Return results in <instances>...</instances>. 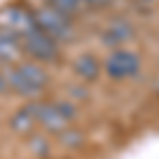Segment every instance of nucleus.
<instances>
[{
	"mask_svg": "<svg viewBox=\"0 0 159 159\" xmlns=\"http://www.w3.org/2000/svg\"><path fill=\"white\" fill-rule=\"evenodd\" d=\"M45 2H49L51 7H55L57 11H61L64 15H68L72 19L87 9V4L83 0H45Z\"/></svg>",
	"mask_w": 159,
	"mask_h": 159,
	"instance_id": "nucleus-11",
	"label": "nucleus"
},
{
	"mask_svg": "<svg viewBox=\"0 0 159 159\" xmlns=\"http://www.w3.org/2000/svg\"><path fill=\"white\" fill-rule=\"evenodd\" d=\"M4 91H9V85H7V70H4L2 64H0V93H4Z\"/></svg>",
	"mask_w": 159,
	"mask_h": 159,
	"instance_id": "nucleus-13",
	"label": "nucleus"
},
{
	"mask_svg": "<svg viewBox=\"0 0 159 159\" xmlns=\"http://www.w3.org/2000/svg\"><path fill=\"white\" fill-rule=\"evenodd\" d=\"M24 60V47L17 38L0 30V64H19Z\"/></svg>",
	"mask_w": 159,
	"mask_h": 159,
	"instance_id": "nucleus-7",
	"label": "nucleus"
},
{
	"mask_svg": "<svg viewBox=\"0 0 159 159\" xmlns=\"http://www.w3.org/2000/svg\"><path fill=\"white\" fill-rule=\"evenodd\" d=\"M34 28H36L34 15L25 4L13 2V4H7L4 9H0V30L13 34L17 40H21L25 34H30Z\"/></svg>",
	"mask_w": 159,
	"mask_h": 159,
	"instance_id": "nucleus-4",
	"label": "nucleus"
},
{
	"mask_svg": "<svg viewBox=\"0 0 159 159\" xmlns=\"http://www.w3.org/2000/svg\"><path fill=\"white\" fill-rule=\"evenodd\" d=\"M19 43L24 47V53H28L36 61H55L60 57V43H55L51 36H47L38 25L30 34H25Z\"/></svg>",
	"mask_w": 159,
	"mask_h": 159,
	"instance_id": "nucleus-5",
	"label": "nucleus"
},
{
	"mask_svg": "<svg viewBox=\"0 0 159 159\" xmlns=\"http://www.w3.org/2000/svg\"><path fill=\"white\" fill-rule=\"evenodd\" d=\"M34 125H36V102L25 104L24 108H19L11 119V127L17 134H28Z\"/></svg>",
	"mask_w": 159,
	"mask_h": 159,
	"instance_id": "nucleus-9",
	"label": "nucleus"
},
{
	"mask_svg": "<svg viewBox=\"0 0 159 159\" xmlns=\"http://www.w3.org/2000/svg\"><path fill=\"white\" fill-rule=\"evenodd\" d=\"M76 117V108L68 100H57V102H36V123L43 125L47 132L60 134L66 129L72 119Z\"/></svg>",
	"mask_w": 159,
	"mask_h": 159,
	"instance_id": "nucleus-3",
	"label": "nucleus"
},
{
	"mask_svg": "<svg viewBox=\"0 0 159 159\" xmlns=\"http://www.w3.org/2000/svg\"><path fill=\"white\" fill-rule=\"evenodd\" d=\"M60 142L64 147H79L81 142H83V136L79 134V132H74V129H61L60 132Z\"/></svg>",
	"mask_w": 159,
	"mask_h": 159,
	"instance_id": "nucleus-12",
	"label": "nucleus"
},
{
	"mask_svg": "<svg viewBox=\"0 0 159 159\" xmlns=\"http://www.w3.org/2000/svg\"><path fill=\"white\" fill-rule=\"evenodd\" d=\"M47 79L49 76L45 72V68L34 61H19L15 64V68L7 70L9 91H15L17 96H24V98L40 93L47 85Z\"/></svg>",
	"mask_w": 159,
	"mask_h": 159,
	"instance_id": "nucleus-2",
	"label": "nucleus"
},
{
	"mask_svg": "<svg viewBox=\"0 0 159 159\" xmlns=\"http://www.w3.org/2000/svg\"><path fill=\"white\" fill-rule=\"evenodd\" d=\"M132 36H134V30H132V25L127 21H115V24H110L104 30L102 43L108 45V47H119L123 43H127Z\"/></svg>",
	"mask_w": 159,
	"mask_h": 159,
	"instance_id": "nucleus-8",
	"label": "nucleus"
},
{
	"mask_svg": "<svg viewBox=\"0 0 159 159\" xmlns=\"http://www.w3.org/2000/svg\"><path fill=\"white\" fill-rule=\"evenodd\" d=\"M83 2L87 4V9H89V7H91V9H100V7H106L110 0H83Z\"/></svg>",
	"mask_w": 159,
	"mask_h": 159,
	"instance_id": "nucleus-14",
	"label": "nucleus"
},
{
	"mask_svg": "<svg viewBox=\"0 0 159 159\" xmlns=\"http://www.w3.org/2000/svg\"><path fill=\"white\" fill-rule=\"evenodd\" d=\"M32 15H34V21L36 25L47 34L51 36L55 43H70L74 38V24H72V17L64 15L61 11H57L55 7H51L49 2L45 0H38L34 4V9H30Z\"/></svg>",
	"mask_w": 159,
	"mask_h": 159,
	"instance_id": "nucleus-1",
	"label": "nucleus"
},
{
	"mask_svg": "<svg viewBox=\"0 0 159 159\" xmlns=\"http://www.w3.org/2000/svg\"><path fill=\"white\" fill-rule=\"evenodd\" d=\"M100 61L93 57V55H81L79 60L74 61V72L79 74L83 81H96L100 76Z\"/></svg>",
	"mask_w": 159,
	"mask_h": 159,
	"instance_id": "nucleus-10",
	"label": "nucleus"
},
{
	"mask_svg": "<svg viewBox=\"0 0 159 159\" xmlns=\"http://www.w3.org/2000/svg\"><path fill=\"white\" fill-rule=\"evenodd\" d=\"M104 72L106 76L115 79V81H123V79H129L136 76L140 70V57L132 53V51L125 49H115L108 53V57L104 61Z\"/></svg>",
	"mask_w": 159,
	"mask_h": 159,
	"instance_id": "nucleus-6",
	"label": "nucleus"
}]
</instances>
